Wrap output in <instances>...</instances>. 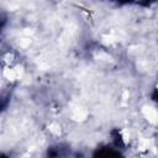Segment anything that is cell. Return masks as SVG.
Returning <instances> with one entry per match:
<instances>
[{
	"label": "cell",
	"mask_w": 158,
	"mask_h": 158,
	"mask_svg": "<svg viewBox=\"0 0 158 158\" xmlns=\"http://www.w3.org/2000/svg\"><path fill=\"white\" fill-rule=\"evenodd\" d=\"M144 115L147 116V118H148L149 121H152V122H156V121H157V112H156L153 109H151V107L146 109V110H144Z\"/></svg>",
	"instance_id": "6da1fadb"
}]
</instances>
